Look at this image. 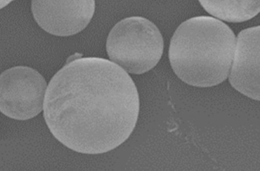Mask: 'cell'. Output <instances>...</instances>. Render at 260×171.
I'll return each mask as SVG.
<instances>
[{
    "instance_id": "obj_2",
    "label": "cell",
    "mask_w": 260,
    "mask_h": 171,
    "mask_svg": "<svg viewBox=\"0 0 260 171\" xmlns=\"http://www.w3.org/2000/svg\"><path fill=\"white\" fill-rule=\"evenodd\" d=\"M235 48V35L225 23L212 17H195L176 30L169 59L174 73L183 82L210 88L228 78Z\"/></svg>"
},
{
    "instance_id": "obj_4",
    "label": "cell",
    "mask_w": 260,
    "mask_h": 171,
    "mask_svg": "<svg viewBox=\"0 0 260 171\" xmlns=\"http://www.w3.org/2000/svg\"><path fill=\"white\" fill-rule=\"evenodd\" d=\"M47 82L37 70L13 67L0 75V111L7 117L27 120L44 110Z\"/></svg>"
},
{
    "instance_id": "obj_5",
    "label": "cell",
    "mask_w": 260,
    "mask_h": 171,
    "mask_svg": "<svg viewBox=\"0 0 260 171\" xmlns=\"http://www.w3.org/2000/svg\"><path fill=\"white\" fill-rule=\"evenodd\" d=\"M94 0H34V19L42 29L57 36L74 35L85 29L95 12Z\"/></svg>"
},
{
    "instance_id": "obj_3",
    "label": "cell",
    "mask_w": 260,
    "mask_h": 171,
    "mask_svg": "<svg viewBox=\"0 0 260 171\" xmlns=\"http://www.w3.org/2000/svg\"><path fill=\"white\" fill-rule=\"evenodd\" d=\"M164 38L154 23L130 17L114 25L108 35L110 60L128 74L145 73L158 63L164 54Z\"/></svg>"
},
{
    "instance_id": "obj_1",
    "label": "cell",
    "mask_w": 260,
    "mask_h": 171,
    "mask_svg": "<svg viewBox=\"0 0 260 171\" xmlns=\"http://www.w3.org/2000/svg\"><path fill=\"white\" fill-rule=\"evenodd\" d=\"M77 57L67 60L50 81L44 119L68 149L106 153L133 133L140 112L138 91L129 75L112 61Z\"/></svg>"
},
{
    "instance_id": "obj_7",
    "label": "cell",
    "mask_w": 260,
    "mask_h": 171,
    "mask_svg": "<svg viewBox=\"0 0 260 171\" xmlns=\"http://www.w3.org/2000/svg\"><path fill=\"white\" fill-rule=\"evenodd\" d=\"M204 10L212 16L228 21V22H243L253 18L259 13L260 4L258 0L254 1H208L201 0Z\"/></svg>"
},
{
    "instance_id": "obj_6",
    "label": "cell",
    "mask_w": 260,
    "mask_h": 171,
    "mask_svg": "<svg viewBox=\"0 0 260 171\" xmlns=\"http://www.w3.org/2000/svg\"><path fill=\"white\" fill-rule=\"evenodd\" d=\"M260 27L243 30L236 38L234 60L229 74L233 88L259 101Z\"/></svg>"
}]
</instances>
